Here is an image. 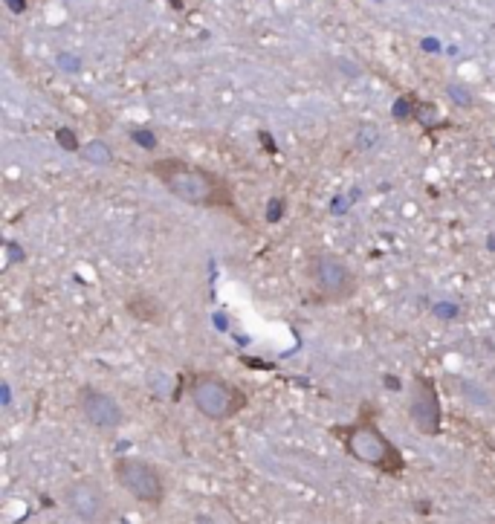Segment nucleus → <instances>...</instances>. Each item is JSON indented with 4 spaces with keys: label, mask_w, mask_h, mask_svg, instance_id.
<instances>
[{
    "label": "nucleus",
    "mask_w": 495,
    "mask_h": 524,
    "mask_svg": "<svg viewBox=\"0 0 495 524\" xmlns=\"http://www.w3.org/2000/svg\"><path fill=\"white\" fill-rule=\"evenodd\" d=\"M148 171L157 177L177 200L189 203V206H200V209H226L240 218V211L235 209V192L221 174L192 165V163H182L177 157L151 163Z\"/></svg>",
    "instance_id": "f257e3e1"
},
{
    "label": "nucleus",
    "mask_w": 495,
    "mask_h": 524,
    "mask_svg": "<svg viewBox=\"0 0 495 524\" xmlns=\"http://www.w3.org/2000/svg\"><path fill=\"white\" fill-rule=\"evenodd\" d=\"M342 443L351 458H356L359 464H368L385 475H403L406 460L400 455V449L383 435V429L374 420H356L345 435Z\"/></svg>",
    "instance_id": "f03ea898"
},
{
    "label": "nucleus",
    "mask_w": 495,
    "mask_h": 524,
    "mask_svg": "<svg viewBox=\"0 0 495 524\" xmlns=\"http://www.w3.org/2000/svg\"><path fill=\"white\" fill-rule=\"evenodd\" d=\"M189 400L206 420H214V423L232 420L235 414L246 409V394L235 383H229L226 377L214 374V371H200L192 377Z\"/></svg>",
    "instance_id": "7ed1b4c3"
},
{
    "label": "nucleus",
    "mask_w": 495,
    "mask_h": 524,
    "mask_svg": "<svg viewBox=\"0 0 495 524\" xmlns=\"http://www.w3.org/2000/svg\"><path fill=\"white\" fill-rule=\"evenodd\" d=\"M304 272H307L310 287L325 301H333V304H342V301L354 298L356 290H359V279L351 269V264L342 255L327 252V250H316V252L307 255Z\"/></svg>",
    "instance_id": "20e7f679"
},
{
    "label": "nucleus",
    "mask_w": 495,
    "mask_h": 524,
    "mask_svg": "<svg viewBox=\"0 0 495 524\" xmlns=\"http://www.w3.org/2000/svg\"><path fill=\"white\" fill-rule=\"evenodd\" d=\"M113 478L116 484L128 492L131 499H136L139 504H151L160 507L165 499V478L163 472L145 458H134V455H122L113 460Z\"/></svg>",
    "instance_id": "39448f33"
},
{
    "label": "nucleus",
    "mask_w": 495,
    "mask_h": 524,
    "mask_svg": "<svg viewBox=\"0 0 495 524\" xmlns=\"http://www.w3.org/2000/svg\"><path fill=\"white\" fill-rule=\"evenodd\" d=\"M64 507L81 524H105L110 518V499L107 489L96 478H76L64 487Z\"/></svg>",
    "instance_id": "423d86ee"
},
{
    "label": "nucleus",
    "mask_w": 495,
    "mask_h": 524,
    "mask_svg": "<svg viewBox=\"0 0 495 524\" xmlns=\"http://www.w3.org/2000/svg\"><path fill=\"white\" fill-rule=\"evenodd\" d=\"M409 417L414 429L426 438L441 435L443 429V406H441V394L431 377L417 374L412 385V403H409Z\"/></svg>",
    "instance_id": "0eeeda50"
},
{
    "label": "nucleus",
    "mask_w": 495,
    "mask_h": 524,
    "mask_svg": "<svg viewBox=\"0 0 495 524\" xmlns=\"http://www.w3.org/2000/svg\"><path fill=\"white\" fill-rule=\"evenodd\" d=\"M76 403H78L81 417L96 431H105V435H113L125 423V412H122L119 400L96 385H81L76 394Z\"/></svg>",
    "instance_id": "6e6552de"
},
{
    "label": "nucleus",
    "mask_w": 495,
    "mask_h": 524,
    "mask_svg": "<svg viewBox=\"0 0 495 524\" xmlns=\"http://www.w3.org/2000/svg\"><path fill=\"white\" fill-rule=\"evenodd\" d=\"M458 388H460V394L470 400V403L475 406V409H484V412H495V397L484 388V385H478L475 380H460L458 383Z\"/></svg>",
    "instance_id": "1a4fd4ad"
},
{
    "label": "nucleus",
    "mask_w": 495,
    "mask_h": 524,
    "mask_svg": "<svg viewBox=\"0 0 495 524\" xmlns=\"http://www.w3.org/2000/svg\"><path fill=\"white\" fill-rule=\"evenodd\" d=\"M81 157H84L87 163H93V165H110V163H113V151L107 148V142L93 139V142H87V145L81 148Z\"/></svg>",
    "instance_id": "9d476101"
},
{
    "label": "nucleus",
    "mask_w": 495,
    "mask_h": 524,
    "mask_svg": "<svg viewBox=\"0 0 495 524\" xmlns=\"http://www.w3.org/2000/svg\"><path fill=\"white\" fill-rule=\"evenodd\" d=\"M449 93L458 99V105H470L472 96H470V90H460V87H449Z\"/></svg>",
    "instance_id": "9b49d317"
}]
</instances>
